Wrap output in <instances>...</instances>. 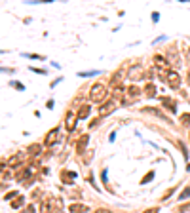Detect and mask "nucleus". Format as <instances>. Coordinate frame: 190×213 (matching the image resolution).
Wrapping results in <instances>:
<instances>
[{
	"label": "nucleus",
	"mask_w": 190,
	"mask_h": 213,
	"mask_svg": "<svg viewBox=\"0 0 190 213\" xmlns=\"http://www.w3.org/2000/svg\"><path fill=\"white\" fill-rule=\"evenodd\" d=\"M107 99V88L103 84H93L91 92H89V101L93 103H101V101Z\"/></svg>",
	"instance_id": "f257e3e1"
},
{
	"label": "nucleus",
	"mask_w": 190,
	"mask_h": 213,
	"mask_svg": "<svg viewBox=\"0 0 190 213\" xmlns=\"http://www.w3.org/2000/svg\"><path fill=\"white\" fill-rule=\"evenodd\" d=\"M127 78H131V80H141V78H144V71H143V67H141V65L131 67L129 72H127Z\"/></svg>",
	"instance_id": "f03ea898"
},
{
	"label": "nucleus",
	"mask_w": 190,
	"mask_h": 213,
	"mask_svg": "<svg viewBox=\"0 0 190 213\" xmlns=\"http://www.w3.org/2000/svg\"><path fill=\"white\" fill-rule=\"evenodd\" d=\"M139 93H141V89L137 86H129L127 89V99L124 101V103H133V101H137L139 99Z\"/></svg>",
	"instance_id": "7ed1b4c3"
},
{
	"label": "nucleus",
	"mask_w": 190,
	"mask_h": 213,
	"mask_svg": "<svg viewBox=\"0 0 190 213\" xmlns=\"http://www.w3.org/2000/svg\"><path fill=\"white\" fill-rule=\"evenodd\" d=\"M160 101H162V105L169 110V113H177V101H175V99H171V97H162Z\"/></svg>",
	"instance_id": "20e7f679"
},
{
	"label": "nucleus",
	"mask_w": 190,
	"mask_h": 213,
	"mask_svg": "<svg viewBox=\"0 0 190 213\" xmlns=\"http://www.w3.org/2000/svg\"><path fill=\"white\" fill-rule=\"evenodd\" d=\"M114 107H116L114 101H108V103L101 105V107H99V116H107V114H110V113L114 110Z\"/></svg>",
	"instance_id": "39448f33"
},
{
	"label": "nucleus",
	"mask_w": 190,
	"mask_h": 213,
	"mask_svg": "<svg viewBox=\"0 0 190 213\" xmlns=\"http://www.w3.org/2000/svg\"><path fill=\"white\" fill-rule=\"evenodd\" d=\"M167 84H169L171 88H179L181 86V76H179L177 72H167Z\"/></svg>",
	"instance_id": "423d86ee"
},
{
	"label": "nucleus",
	"mask_w": 190,
	"mask_h": 213,
	"mask_svg": "<svg viewBox=\"0 0 190 213\" xmlns=\"http://www.w3.org/2000/svg\"><path fill=\"white\" fill-rule=\"evenodd\" d=\"M69 211H71V213H87L89 207H87L86 204H71V206H69Z\"/></svg>",
	"instance_id": "0eeeda50"
},
{
	"label": "nucleus",
	"mask_w": 190,
	"mask_h": 213,
	"mask_svg": "<svg viewBox=\"0 0 190 213\" xmlns=\"http://www.w3.org/2000/svg\"><path fill=\"white\" fill-rule=\"evenodd\" d=\"M89 113H91V107H89V105H82L80 109H78L76 116H78V120H84V118L89 116Z\"/></svg>",
	"instance_id": "6e6552de"
},
{
	"label": "nucleus",
	"mask_w": 190,
	"mask_h": 213,
	"mask_svg": "<svg viewBox=\"0 0 190 213\" xmlns=\"http://www.w3.org/2000/svg\"><path fill=\"white\" fill-rule=\"evenodd\" d=\"M74 122H78V116H76V114H72V113H71V114H67V122H65V128L69 129V131H72V129H74V126H76Z\"/></svg>",
	"instance_id": "1a4fd4ad"
},
{
	"label": "nucleus",
	"mask_w": 190,
	"mask_h": 213,
	"mask_svg": "<svg viewBox=\"0 0 190 213\" xmlns=\"http://www.w3.org/2000/svg\"><path fill=\"white\" fill-rule=\"evenodd\" d=\"M169 63H171V65H179V53H177L175 46L169 48Z\"/></svg>",
	"instance_id": "9d476101"
},
{
	"label": "nucleus",
	"mask_w": 190,
	"mask_h": 213,
	"mask_svg": "<svg viewBox=\"0 0 190 213\" xmlns=\"http://www.w3.org/2000/svg\"><path fill=\"white\" fill-rule=\"evenodd\" d=\"M87 141H89V135H82L80 137V141H78V147H76V150H78V154H80L84 149H86V145H87Z\"/></svg>",
	"instance_id": "9b49d317"
},
{
	"label": "nucleus",
	"mask_w": 190,
	"mask_h": 213,
	"mask_svg": "<svg viewBox=\"0 0 190 213\" xmlns=\"http://www.w3.org/2000/svg\"><path fill=\"white\" fill-rule=\"evenodd\" d=\"M143 93H147V97H154L156 95V86L154 84H147L143 89Z\"/></svg>",
	"instance_id": "f8f14e48"
},
{
	"label": "nucleus",
	"mask_w": 190,
	"mask_h": 213,
	"mask_svg": "<svg viewBox=\"0 0 190 213\" xmlns=\"http://www.w3.org/2000/svg\"><path fill=\"white\" fill-rule=\"evenodd\" d=\"M55 139H57V129H51V131L48 133V137H46V145L55 143Z\"/></svg>",
	"instance_id": "ddd939ff"
},
{
	"label": "nucleus",
	"mask_w": 190,
	"mask_h": 213,
	"mask_svg": "<svg viewBox=\"0 0 190 213\" xmlns=\"http://www.w3.org/2000/svg\"><path fill=\"white\" fill-rule=\"evenodd\" d=\"M21 160H23V152H19L17 156H14V158H12V160H10L8 164H10V166H17V164L21 162Z\"/></svg>",
	"instance_id": "4468645a"
},
{
	"label": "nucleus",
	"mask_w": 190,
	"mask_h": 213,
	"mask_svg": "<svg viewBox=\"0 0 190 213\" xmlns=\"http://www.w3.org/2000/svg\"><path fill=\"white\" fill-rule=\"evenodd\" d=\"M152 179H154V171H148L147 175H144V177L141 179V185H147V183H150Z\"/></svg>",
	"instance_id": "2eb2a0df"
},
{
	"label": "nucleus",
	"mask_w": 190,
	"mask_h": 213,
	"mask_svg": "<svg viewBox=\"0 0 190 213\" xmlns=\"http://www.w3.org/2000/svg\"><path fill=\"white\" fill-rule=\"evenodd\" d=\"M99 74V71H86V72H78V76H82V78H86V76H97Z\"/></svg>",
	"instance_id": "dca6fc26"
},
{
	"label": "nucleus",
	"mask_w": 190,
	"mask_h": 213,
	"mask_svg": "<svg viewBox=\"0 0 190 213\" xmlns=\"http://www.w3.org/2000/svg\"><path fill=\"white\" fill-rule=\"evenodd\" d=\"M10 86H12V88H15V89H19V92H25V86H23V84H19V82H15V80H12V82H10Z\"/></svg>",
	"instance_id": "f3484780"
},
{
	"label": "nucleus",
	"mask_w": 190,
	"mask_h": 213,
	"mask_svg": "<svg viewBox=\"0 0 190 213\" xmlns=\"http://www.w3.org/2000/svg\"><path fill=\"white\" fill-rule=\"evenodd\" d=\"M190 196V186H186L184 190H183V192H181V196H179V200H186Z\"/></svg>",
	"instance_id": "a211bd4d"
},
{
	"label": "nucleus",
	"mask_w": 190,
	"mask_h": 213,
	"mask_svg": "<svg viewBox=\"0 0 190 213\" xmlns=\"http://www.w3.org/2000/svg\"><path fill=\"white\" fill-rule=\"evenodd\" d=\"M23 55H25V57H29V59H40V61L44 59V55H36V53H23Z\"/></svg>",
	"instance_id": "6ab92c4d"
},
{
	"label": "nucleus",
	"mask_w": 190,
	"mask_h": 213,
	"mask_svg": "<svg viewBox=\"0 0 190 213\" xmlns=\"http://www.w3.org/2000/svg\"><path fill=\"white\" fill-rule=\"evenodd\" d=\"M12 198H19V192H17V190H14V192H10V194H6L4 196V200L8 202V200H12Z\"/></svg>",
	"instance_id": "aec40b11"
},
{
	"label": "nucleus",
	"mask_w": 190,
	"mask_h": 213,
	"mask_svg": "<svg viewBox=\"0 0 190 213\" xmlns=\"http://www.w3.org/2000/svg\"><path fill=\"white\" fill-rule=\"evenodd\" d=\"M27 152H38L40 154V145H30V147L27 149Z\"/></svg>",
	"instance_id": "412c9836"
},
{
	"label": "nucleus",
	"mask_w": 190,
	"mask_h": 213,
	"mask_svg": "<svg viewBox=\"0 0 190 213\" xmlns=\"http://www.w3.org/2000/svg\"><path fill=\"white\" fill-rule=\"evenodd\" d=\"M21 204H23V198L19 196V198H17L15 202H12V207H14V209H17V207H21Z\"/></svg>",
	"instance_id": "4be33fe9"
},
{
	"label": "nucleus",
	"mask_w": 190,
	"mask_h": 213,
	"mask_svg": "<svg viewBox=\"0 0 190 213\" xmlns=\"http://www.w3.org/2000/svg\"><path fill=\"white\" fill-rule=\"evenodd\" d=\"M181 122H183V124H188V122H190V114H188V113L183 114V116H181Z\"/></svg>",
	"instance_id": "5701e85b"
},
{
	"label": "nucleus",
	"mask_w": 190,
	"mask_h": 213,
	"mask_svg": "<svg viewBox=\"0 0 190 213\" xmlns=\"http://www.w3.org/2000/svg\"><path fill=\"white\" fill-rule=\"evenodd\" d=\"M173 192H175V188H169V190H167V192H165V194L162 196V200H167V198H169V196H171Z\"/></svg>",
	"instance_id": "b1692460"
},
{
	"label": "nucleus",
	"mask_w": 190,
	"mask_h": 213,
	"mask_svg": "<svg viewBox=\"0 0 190 213\" xmlns=\"http://www.w3.org/2000/svg\"><path fill=\"white\" fill-rule=\"evenodd\" d=\"M99 122H101V116H99V118H93V120H91V124H89V128H95Z\"/></svg>",
	"instance_id": "393cba45"
},
{
	"label": "nucleus",
	"mask_w": 190,
	"mask_h": 213,
	"mask_svg": "<svg viewBox=\"0 0 190 213\" xmlns=\"http://www.w3.org/2000/svg\"><path fill=\"white\" fill-rule=\"evenodd\" d=\"M30 71H32V72H38V74H46V71H44V69H36V67H30Z\"/></svg>",
	"instance_id": "a878e982"
},
{
	"label": "nucleus",
	"mask_w": 190,
	"mask_h": 213,
	"mask_svg": "<svg viewBox=\"0 0 190 213\" xmlns=\"http://www.w3.org/2000/svg\"><path fill=\"white\" fill-rule=\"evenodd\" d=\"M143 213H160V209L158 207H150V209H144Z\"/></svg>",
	"instance_id": "bb28decb"
},
{
	"label": "nucleus",
	"mask_w": 190,
	"mask_h": 213,
	"mask_svg": "<svg viewBox=\"0 0 190 213\" xmlns=\"http://www.w3.org/2000/svg\"><path fill=\"white\" fill-rule=\"evenodd\" d=\"M158 19H160V14H158V12H152V21L156 23V21H158Z\"/></svg>",
	"instance_id": "cd10ccee"
},
{
	"label": "nucleus",
	"mask_w": 190,
	"mask_h": 213,
	"mask_svg": "<svg viewBox=\"0 0 190 213\" xmlns=\"http://www.w3.org/2000/svg\"><path fill=\"white\" fill-rule=\"evenodd\" d=\"M95 213H112V211H110V209H105V207H103V209H97Z\"/></svg>",
	"instance_id": "c85d7f7f"
},
{
	"label": "nucleus",
	"mask_w": 190,
	"mask_h": 213,
	"mask_svg": "<svg viewBox=\"0 0 190 213\" xmlns=\"http://www.w3.org/2000/svg\"><path fill=\"white\" fill-rule=\"evenodd\" d=\"M46 107H48V109H53V99H50V101H48Z\"/></svg>",
	"instance_id": "c756f323"
},
{
	"label": "nucleus",
	"mask_w": 190,
	"mask_h": 213,
	"mask_svg": "<svg viewBox=\"0 0 190 213\" xmlns=\"http://www.w3.org/2000/svg\"><path fill=\"white\" fill-rule=\"evenodd\" d=\"M188 53H190V50H188Z\"/></svg>",
	"instance_id": "7c9ffc66"
}]
</instances>
